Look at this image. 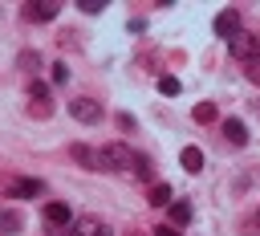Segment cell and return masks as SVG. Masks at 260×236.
I'll return each mask as SVG.
<instances>
[{
  "label": "cell",
  "mask_w": 260,
  "mask_h": 236,
  "mask_svg": "<svg viewBox=\"0 0 260 236\" xmlns=\"http://www.w3.org/2000/svg\"><path fill=\"white\" fill-rule=\"evenodd\" d=\"M130 167H134V151L126 142L98 146V171H130Z\"/></svg>",
  "instance_id": "6da1fadb"
},
{
  "label": "cell",
  "mask_w": 260,
  "mask_h": 236,
  "mask_svg": "<svg viewBox=\"0 0 260 236\" xmlns=\"http://www.w3.org/2000/svg\"><path fill=\"white\" fill-rule=\"evenodd\" d=\"M228 45H232V57H240L244 65L260 57V33H236Z\"/></svg>",
  "instance_id": "7a4b0ae2"
},
{
  "label": "cell",
  "mask_w": 260,
  "mask_h": 236,
  "mask_svg": "<svg viewBox=\"0 0 260 236\" xmlns=\"http://www.w3.org/2000/svg\"><path fill=\"white\" fill-rule=\"evenodd\" d=\"M0 191H4L8 199H28V195L41 191V179H12V175L4 179V175H0Z\"/></svg>",
  "instance_id": "3957f363"
},
{
  "label": "cell",
  "mask_w": 260,
  "mask_h": 236,
  "mask_svg": "<svg viewBox=\"0 0 260 236\" xmlns=\"http://www.w3.org/2000/svg\"><path fill=\"white\" fill-rule=\"evenodd\" d=\"M69 114H73L77 122H98V118H102V102H93V98H73V102H69Z\"/></svg>",
  "instance_id": "277c9868"
},
{
  "label": "cell",
  "mask_w": 260,
  "mask_h": 236,
  "mask_svg": "<svg viewBox=\"0 0 260 236\" xmlns=\"http://www.w3.org/2000/svg\"><path fill=\"white\" fill-rule=\"evenodd\" d=\"M236 33H240V12H236V8H223V12L215 16V37L232 41Z\"/></svg>",
  "instance_id": "5b68a950"
},
{
  "label": "cell",
  "mask_w": 260,
  "mask_h": 236,
  "mask_svg": "<svg viewBox=\"0 0 260 236\" xmlns=\"http://www.w3.org/2000/svg\"><path fill=\"white\" fill-rule=\"evenodd\" d=\"M28 98H32V106H28V114H37V118H49V90H45V81H32L28 85Z\"/></svg>",
  "instance_id": "8992f818"
},
{
  "label": "cell",
  "mask_w": 260,
  "mask_h": 236,
  "mask_svg": "<svg viewBox=\"0 0 260 236\" xmlns=\"http://www.w3.org/2000/svg\"><path fill=\"white\" fill-rule=\"evenodd\" d=\"M45 224H49V228H73L69 203H45Z\"/></svg>",
  "instance_id": "52a82bcc"
},
{
  "label": "cell",
  "mask_w": 260,
  "mask_h": 236,
  "mask_svg": "<svg viewBox=\"0 0 260 236\" xmlns=\"http://www.w3.org/2000/svg\"><path fill=\"white\" fill-rule=\"evenodd\" d=\"M57 12H61V4H57V0H41V4H28V8H24V16H28V20H53Z\"/></svg>",
  "instance_id": "ba28073f"
},
{
  "label": "cell",
  "mask_w": 260,
  "mask_h": 236,
  "mask_svg": "<svg viewBox=\"0 0 260 236\" xmlns=\"http://www.w3.org/2000/svg\"><path fill=\"white\" fill-rule=\"evenodd\" d=\"M223 138H228L232 146H244V142H248V126H244L240 118H223Z\"/></svg>",
  "instance_id": "9c48e42d"
},
{
  "label": "cell",
  "mask_w": 260,
  "mask_h": 236,
  "mask_svg": "<svg viewBox=\"0 0 260 236\" xmlns=\"http://www.w3.org/2000/svg\"><path fill=\"white\" fill-rule=\"evenodd\" d=\"M69 155H73L85 171H98V151H89L85 142H73V146H69Z\"/></svg>",
  "instance_id": "30bf717a"
},
{
  "label": "cell",
  "mask_w": 260,
  "mask_h": 236,
  "mask_svg": "<svg viewBox=\"0 0 260 236\" xmlns=\"http://www.w3.org/2000/svg\"><path fill=\"white\" fill-rule=\"evenodd\" d=\"M179 163H183V171H191V175H199V171H203V151H199V146H183V155H179Z\"/></svg>",
  "instance_id": "8fae6325"
},
{
  "label": "cell",
  "mask_w": 260,
  "mask_h": 236,
  "mask_svg": "<svg viewBox=\"0 0 260 236\" xmlns=\"http://www.w3.org/2000/svg\"><path fill=\"white\" fill-rule=\"evenodd\" d=\"M150 203H154V208H171V203H175L171 183H150Z\"/></svg>",
  "instance_id": "7c38bea8"
},
{
  "label": "cell",
  "mask_w": 260,
  "mask_h": 236,
  "mask_svg": "<svg viewBox=\"0 0 260 236\" xmlns=\"http://www.w3.org/2000/svg\"><path fill=\"white\" fill-rule=\"evenodd\" d=\"M167 216H171V224H175V228H183V224L191 220V203H187V199H175V203L167 208Z\"/></svg>",
  "instance_id": "4fadbf2b"
},
{
  "label": "cell",
  "mask_w": 260,
  "mask_h": 236,
  "mask_svg": "<svg viewBox=\"0 0 260 236\" xmlns=\"http://www.w3.org/2000/svg\"><path fill=\"white\" fill-rule=\"evenodd\" d=\"M130 171H134L142 183H154V163H150L146 155H134V167H130Z\"/></svg>",
  "instance_id": "5bb4252c"
},
{
  "label": "cell",
  "mask_w": 260,
  "mask_h": 236,
  "mask_svg": "<svg viewBox=\"0 0 260 236\" xmlns=\"http://www.w3.org/2000/svg\"><path fill=\"white\" fill-rule=\"evenodd\" d=\"M77 228H81V236H114V232H110V228H106L102 220H93V216H85V220H81Z\"/></svg>",
  "instance_id": "9a60e30c"
},
{
  "label": "cell",
  "mask_w": 260,
  "mask_h": 236,
  "mask_svg": "<svg viewBox=\"0 0 260 236\" xmlns=\"http://www.w3.org/2000/svg\"><path fill=\"white\" fill-rule=\"evenodd\" d=\"M191 118L203 126V122H215V102H199L195 110H191Z\"/></svg>",
  "instance_id": "2e32d148"
},
{
  "label": "cell",
  "mask_w": 260,
  "mask_h": 236,
  "mask_svg": "<svg viewBox=\"0 0 260 236\" xmlns=\"http://www.w3.org/2000/svg\"><path fill=\"white\" fill-rule=\"evenodd\" d=\"M20 212H0V232H20Z\"/></svg>",
  "instance_id": "e0dca14e"
},
{
  "label": "cell",
  "mask_w": 260,
  "mask_h": 236,
  "mask_svg": "<svg viewBox=\"0 0 260 236\" xmlns=\"http://www.w3.org/2000/svg\"><path fill=\"white\" fill-rule=\"evenodd\" d=\"M158 94H167V98H175V94H179V77H171V73H162V77H158Z\"/></svg>",
  "instance_id": "ac0fdd59"
},
{
  "label": "cell",
  "mask_w": 260,
  "mask_h": 236,
  "mask_svg": "<svg viewBox=\"0 0 260 236\" xmlns=\"http://www.w3.org/2000/svg\"><path fill=\"white\" fill-rule=\"evenodd\" d=\"M244 73H248V81H252V85H260V57H256V61H248V69H244Z\"/></svg>",
  "instance_id": "d6986e66"
},
{
  "label": "cell",
  "mask_w": 260,
  "mask_h": 236,
  "mask_svg": "<svg viewBox=\"0 0 260 236\" xmlns=\"http://www.w3.org/2000/svg\"><path fill=\"white\" fill-rule=\"evenodd\" d=\"M65 77H69V65H65V61H57V65H53V81H57V85H61V81H65Z\"/></svg>",
  "instance_id": "ffe728a7"
},
{
  "label": "cell",
  "mask_w": 260,
  "mask_h": 236,
  "mask_svg": "<svg viewBox=\"0 0 260 236\" xmlns=\"http://www.w3.org/2000/svg\"><path fill=\"white\" fill-rule=\"evenodd\" d=\"M77 4H81V12H102V8H106L102 0H77Z\"/></svg>",
  "instance_id": "44dd1931"
},
{
  "label": "cell",
  "mask_w": 260,
  "mask_h": 236,
  "mask_svg": "<svg viewBox=\"0 0 260 236\" xmlns=\"http://www.w3.org/2000/svg\"><path fill=\"white\" fill-rule=\"evenodd\" d=\"M20 65H24V69H32V65H41V57H37V53H20Z\"/></svg>",
  "instance_id": "7402d4cb"
},
{
  "label": "cell",
  "mask_w": 260,
  "mask_h": 236,
  "mask_svg": "<svg viewBox=\"0 0 260 236\" xmlns=\"http://www.w3.org/2000/svg\"><path fill=\"white\" fill-rule=\"evenodd\" d=\"M154 236H183L175 224H162V228H154Z\"/></svg>",
  "instance_id": "603a6c76"
},
{
  "label": "cell",
  "mask_w": 260,
  "mask_h": 236,
  "mask_svg": "<svg viewBox=\"0 0 260 236\" xmlns=\"http://www.w3.org/2000/svg\"><path fill=\"white\" fill-rule=\"evenodd\" d=\"M256 224H260V212H256Z\"/></svg>",
  "instance_id": "cb8c5ba5"
}]
</instances>
